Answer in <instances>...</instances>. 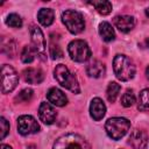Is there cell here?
<instances>
[{
    "label": "cell",
    "mask_w": 149,
    "mask_h": 149,
    "mask_svg": "<svg viewBox=\"0 0 149 149\" xmlns=\"http://www.w3.org/2000/svg\"><path fill=\"white\" fill-rule=\"evenodd\" d=\"M113 70L118 79L130 80L135 76V66L126 55H116L113 59Z\"/></svg>",
    "instance_id": "6da1fadb"
},
{
    "label": "cell",
    "mask_w": 149,
    "mask_h": 149,
    "mask_svg": "<svg viewBox=\"0 0 149 149\" xmlns=\"http://www.w3.org/2000/svg\"><path fill=\"white\" fill-rule=\"evenodd\" d=\"M54 74L58 84H61L63 87H65L66 90H70L73 93H79L80 88H79L78 80L76 76L68 69V66H65L64 64L56 65L54 70Z\"/></svg>",
    "instance_id": "7a4b0ae2"
},
{
    "label": "cell",
    "mask_w": 149,
    "mask_h": 149,
    "mask_svg": "<svg viewBox=\"0 0 149 149\" xmlns=\"http://www.w3.org/2000/svg\"><path fill=\"white\" fill-rule=\"evenodd\" d=\"M130 128V121L126 118H111L106 121L105 129L107 135L113 140L123 137Z\"/></svg>",
    "instance_id": "3957f363"
},
{
    "label": "cell",
    "mask_w": 149,
    "mask_h": 149,
    "mask_svg": "<svg viewBox=\"0 0 149 149\" xmlns=\"http://www.w3.org/2000/svg\"><path fill=\"white\" fill-rule=\"evenodd\" d=\"M52 149H90V146L80 135L70 133L58 137Z\"/></svg>",
    "instance_id": "277c9868"
},
{
    "label": "cell",
    "mask_w": 149,
    "mask_h": 149,
    "mask_svg": "<svg viewBox=\"0 0 149 149\" xmlns=\"http://www.w3.org/2000/svg\"><path fill=\"white\" fill-rule=\"evenodd\" d=\"M62 21L68 28V30L72 34H79L85 28V21L83 15L74 9H68L63 12Z\"/></svg>",
    "instance_id": "5b68a950"
},
{
    "label": "cell",
    "mask_w": 149,
    "mask_h": 149,
    "mask_svg": "<svg viewBox=\"0 0 149 149\" xmlns=\"http://www.w3.org/2000/svg\"><path fill=\"white\" fill-rule=\"evenodd\" d=\"M68 51H69L71 59L74 62H78V63L86 62L91 57V50H90L87 43L83 40H74V41L70 42V44L68 47Z\"/></svg>",
    "instance_id": "8992f818"
},
{
    "label": "cell",
    "mask_w": 149,
    "mask_h": 149,
    "mask_svg": "<svg viewBox=\"0 0 149 149\" xmlns=\"http://www.w3.org/2000/svg\"><path fill=\"white\" fill-rule=\"evenodd\" d=\"M19 83V76L16 71L7 64H3L1 68V91L2 93L12 92Z\"/></svg>",
    "instance_id": "52a82bcc"
},
{
    "label": "cell",
    "mask_w": 149,
    "mask_h": 149,
    "mask_svg": "<svg viewBox=\"0 0 149 149\" xmlns=\"http://www.w3.org/2000/svg\"><path fill=\"white\" fill-rule=\"evenodd\" d=\"M30 36H31L33 49L35 50L36 55L42 61H45L47 59V51H45L47 47H45V38H44L42 30L38 27L33 26L30 29Z\"/></svg>",
    "instance_id": "ba28073f"
},
{
    "label": "cell",
    "mask_w": 149,
    "mask_h": 149,
    "mask_svg": "<svg viewBox=\"0 0 149 149\" xmlns=\"http://www.w3.org/2000/svg\"><path fill=\"white\" fill-rule=\"evenodd\" d=\"M17 132L21 135H29L40 132V125L31 115H21L17 119Z\"/></svg>",
    "instance_id": "9c48e42d"
},
{
    "label": "cell",
    "mask_w": 149,
    "mask_h": 149,
    "mask_svg": "<svg viewBox=\"0 0 149 149\" xmlns=\"http://www.w3.org/2000/svg\"><path fill=\"white\" fill-rule=\"evenodd\" d=\"M38 116L43 123L51 125L55 122L57 113H56L55 108L49 102H42L40 105V108H38Z\"/></svg>",
    "instance_id": "30bf717a"
},
{
    "label": "cell",
    "mask_w": 149,
    "mask_h": 149,
    "mask_svg": "<svg viewBox=\"0 0 149 149\" xmlns=\"http://www.w3.org/2000/svg\"><path fill=\"white\" fill-rule=\"evenodd\" d=\"M128 143L134 148V149H144L148 143V139L144 132L140 129H135L130 133Z\"/></svg>",
    "instance_id": "8fae6325"
},
{
    "label": "cell",
    "mask_w": 149,
    "mask_h": 149,
    "mask_svg": "<svg viewBox=\"0 0 149 149\" xmlns=\"http://www.w3.org/2000/svg\"><path fill=\"white\" fill-rule=\"evenodd\" d=\"M47 99L50 104H52L55 106H58V107H63L68 104L66 95L57 87H51L47 92Z\"/></svg>",
    "instance_id": "7c38bea8"
},
{
    "label": "cell",
    "mask_w": 149,
    "mask_h": 149,
    "mask_svg": "<svg viewBox=\"0 0 149 149\" xmlns=\"http://www.w3.org/2000/svg\"><path fill=\"white\" fill-rule=\"evenodd\" d=\"M114 24L121 33H128L135 27V19L130 15H119L114 17Z\"/></svg>",
    "instance_id": "4fadbf2b"
},
{
    "label": "cell",
    "mask_w": 149,
    "mask_h": 149,
    "mask_svg": "<svg viewBox=\"0 0 149 149\" xmlns=\"http://www.w3.org/2000/svg\"><path fill=\"white\" fill-rule=\"evenodd\" d=\"M106 113V106L104 101L100 98H93L90 105V114L93 120L99 121L105 116Z\"/></svg>",
    "instance_id": "5bb4252c"
},
{
    "label": "cell",
    "mask_w": 149,
    "mask_h": 149,
    "mask_svg": "<svg viewBox=\"0 0 149 149\" xmlns=\"http://www.w3.org/2000/svg\"><path fill=\"white\" fill-rule=\"evenodd\" d=\"M23 78L28 84H40L44 79V73L41 69L28 68L23 71Z\"/></svg>",
    "instance_id": "9a60e30c"
},
{
    "label": "cell",
    "mask_w": 149,
    "mask_h": 149,
    "mask_svg": "<svg viewBox=\"0 0 149 149\" xmlns=\"http://www.w3.org/2000/svg\"><path fill=\"white\" fill-rule=\"evenodd\" d=\"M105 72H106L105 65L100 61H93L86 68V73L93 78H99V77L104 76Z\"/></svg>",
    "instance_id": "2e32d148"
},
{
    "label": "cell",
    "mask_w": 149,
    "mask_h": 149,
    "mask_svg": "<svg viewBox=\"0 0 149 149\" xmlns=\"http://www.w3.org/2000/svg\"><path fill=\"white\" fill-rule=\"evenodd\" d=\"M37 19H38V22L42 26L48 27L54 22L55 13H54V10L51 8H42L37 13Z\"/></svg>",
    "instance_id": "e0dca14e"
},
{
    "label": "cell",
    "mask_w": 149,
    "mask_h": 149,
    "mask_svg": "<svg viewBox=\"0 0 149 149\" xmlns=\"http://www.w3.org/2000/svg\"><path fill=\"white\" fill-rule=\"evenodd\" d=\"M99 34L105 42H111V41H114L115 38L114 29L108 22H101L99 24Z\"/></svg>",
    "instance_id": "ac0fdd59"
},
{
    "label": "cell",
    "mask_w": 149,
    "mask_h": 149,
    "mask_svg": "<svg viewBox=\"0 0 149 149\" xmlns=\"http://www.w3.org/2000/svg\"><path fill=\"white\" fill-rule=\"evenodd\" d=\"M88 3H91L95 8V10L101 15H108L112 12V3L109 1L102 0V1H92Z\"/></svg>",
    "instance_id": "d6986e66"
},
{
    "label": "cell",
    "mask_w": 149,
    "mask_h": 149,
    "mask_svg": "<svg viewBox=\"0 0 149 149\" xmlns=\"http://www.w3.org/2000/svg\"><path fill=\"white\" fill-rule=\"evenodd\" d=\"M121 90V86L115 83V81H111L107 86V90H106V97H107V100L109 102H114L119 95V92Z\"/></svg>",
    "instance_id": "ffe728a7"
},
{
    "label": "cell",
    "mask_w": 149,
    "mask_h": 149,
    "mask_svg": "<svg viewBox=\"0 0 149 149\" xmlns=\"http://www.w3.org/2000/svg\"><path fill=\"white\" fill-rule=\"evenodd\" d=\"M140 111H149V88H144L141 91L139 95V105Z\"/></svg>",
    "instance_id": "44dd1931"
},
{
    "label": "cell",
    "mask_w": 149,
    "mask_h": 149,
    "mask_svg": "<svg viewBox=\"0 0 149 149\" xmlns=\"http://www.w3.org/2000/svg\"><path fill=\"white\" fill-rule=\"evenodd\" d=\"M35 50L33 49V47H29V45H26L23 47L22 49V52H21V61L26 64H29L34 61L35 58Z\"/></svg>",
    "instance_id": "7402d4cb"
},
{
    "label": "cell",
    "mask_w": 149,
    "mask_h": 149,
    "mask_svg": "<svg viewBox=\"0 0 149 149\" xmlns=\"http://www.w3.org/2000/svg\"><path fill=\"white\" fill-rule=\"evenodd\" d=\"M6 24L12 28H20V27H22V19L20 15L12 13L6 17Z\"/></svg>",
    "instance_id": "603a6c76"
},
{
    "label": "cell",
    "mask_w": 149,
    "mask_h": 149,
    "mask_svg": "<svg viewBox=\"0 0 149 149\" xmlns=\"http://www.w3.org/2000/svg\"><path fill=\"white\" fill-rule=\"evenodd\" d=\"M135 102V95L132 90H127L121 97V105L123 107H130Z\"/></svg>",
    "instance_id": "cb8c5ba5"
},
{
    "label": "cell",
    "mask_w": 149,
    "mask_h": 149,
    "mask_svg": "<svg viewBox=\"0 0 149 149\" xmlns=\"http://www.w3.org/2000/svg\"><path fill=\"white\" fill-rule=\"evenodd\" d=\"M31 97H33V90L31 88H24L15 97V101L16 102H27L31 99Z\"/></svg>",
    "instance_id": "d4e9b609"
},
{
    "label": "cell",
    "mask_w": 149,
    "mask_h": 149,
    "mask_svg": "<svg viewBox=\"0 0 149 149\" xmlns=\"http://www.w3.org/2000/svg\"><path fill=\"white\" fill-rule=\"evenodd\" d=\"M49 54H50L52 59H57V58L63 57V51H62L61 47L58 44H55V42H51L50 48H49Z\"/></svg>",
    "instance_id": "484cf974"
},
{
    "label": "cell",
    "mask_w": 149,
    "mask_h": 149,
    "mask_svg": "<svg viewBox=\"0 0 149 149\" xmlns=\"http://www.w3.org/2000/svg\"><path fill=\"white\" fill-rule=\"evenodd\" d=\"M0 127H1V130H0V137L1 140L6 137V135L8 134L9 132V123L7 122V120L5 118H0Z\"/></svg>",
    "instance_id": "4316f807"
},
{
    "label": "cell",
    "mask_w": 149,
    "mask_h": 149,
    "mask_svg": "<svg viewBox=\"0 0 149 149\" xmlns=\"http://www.w3.org/2000/svg\"><path fill=\"white\" fill-rule=\"evenodd\" d=\"M0 148H1V149H12V147H9L8 144H1Z\"/></svg>",
    "instance_id": "83f0119b"
},
{
    "label": "cell",
    "mask_w": 149,
    "mask_h": 149,
    "mask_svg": "<svg viewBox=\"0 0 149 149\" xmlns=\"http://www.w3.org/2000/svg\"><path fill=\"white\" fill-rule=\"evenodd\" d=\"M144 45H146V48H148L149 49V38H146V41H144V43H143Z\"/></svg>",
    "instance_id": "f1b7e54d"
},
{
    "label": "cell",
    "mask_w": 149,
    "mask_h": 149,
    "mask_svg": "<svg viewBox=\"0 0 149 149\" xmlns=\"http://www.w3.org/2000/svg\"><path fill=\"white\" fill-rule=\"evenodd\" d=\"M146 74H147V78L149 79V65H148L147 69H146Z\"/></svg>",
    "instance_id": "f546056e"
},
{
    "label": "cell",
    "mask_w": 149,
    "mask_h": 149,
    "mask_svg": "<svg viewBox=\"0 0 149 149\" xmlns=\"http://www.w3.org/2000/svg\"><path fill=\"white\" fill-rule=\"evenodd\" d=\"M146 15H147V16L149 17V7H148V8L146 9Z\"/></svg>",
    "instance_id": "4dcf8cb0"
}]
</instances>
